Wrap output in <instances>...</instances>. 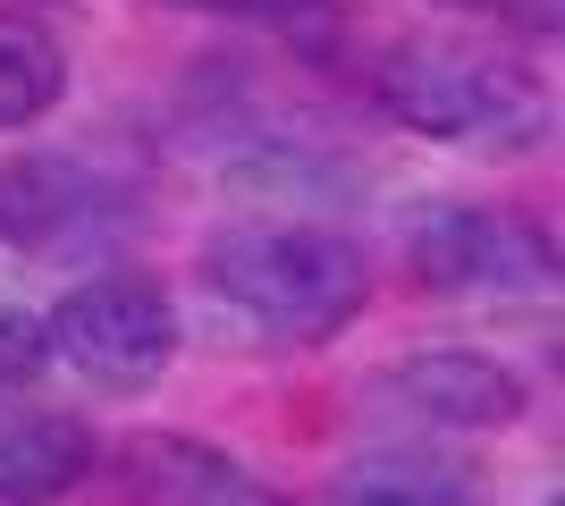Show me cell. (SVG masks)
I'll return each instance as SVG.
<instances>
[{"label": "cell", "instance_id": "cell-1", "mask_svg": "<svg viewBox=\"0 0 565 506\" xmlns=\"http://www.w3.org/2000/svg\"><path fill=\"white\" fill-rule=\"evenodd\" d=\"M194 270H203V295L236 313L262 346H330L372 304L363 245L312 219H228L203 237Z\"/></svg>", "mask_w": 565, "mask_h": 506}, {"label": "cell", "instance_id": "cell-2", "mask_svg": "<svg viewBox=\"0 0 565 506\" xmlns=\"http://www.w3.org/2000/svg\"><path fill=\"white\" fill-rule=\"evenodd\" d=\"M372 101L423 144H465L490 161H515L548 136V85L515 51L472 34H405L380 51Z\"/></svg>", "mask_w": 565, "mask_h": 506}, {"label": "cell", "instance_id": "cell-3", "mask_svg": "<svg viewBox=\"0 0 565 506\" xmlns=\"http://www.w3.org/2000/svg\"><path fill=\"white\" fill-rule=\"evenodd\" d=\"M43 337H51V363H68L76 380L136 397L178 363V304L143 270H94L43 313Z\"/></svg>", "mask_w": 565, "mask_h": 506}, {"label": "cell", "instance_id": "cell-4", "mask_svg": "<svg viewBox=\"0 0 565 506\" xmlns=\"http://www.w3.org/2000/svg\"><path fill=\"white\" fill-rule=\"evenodd\" d=\"M127 228H136V194L85 152H18V161H0V245L43 254V262H76V254L118 245Z\"/></svg>", "mask_w": 565, "mask_h": 506}, {"label": "cell", "instance_id": "cell-5", "mask_svg": "<svg viewBox=\"0 0 565 506\" xmlns=\"http://www.w3.org/2000/svg\"><path fill=\"white\" fill-rule=\"evenodd\" d=\"M405 262L430 295H541L557 279V245L541 219L498 203H430L405 237Z\"/></svg>", "mask_w": 565, "mask_h": 506}, {"label": "cell", "instance_id": "cell-6", "mask_svg": "<svg viewBox=\"0 0 565 506\" xmlns=\"http://www.w3.org/2000/svg\"><path fill=\"white\" fill-rule=\"evenodd\" d=\"M380 388L414 422H439V431H515L523 422V380L481 346H414L388 363Z\"/></svg>", "mask_w": 565, "mask_h": 506}, {"label": "cell", "instance_id": "cell-7", "mask_svg": "<svg viewBox=\"0 0 565 506\" xmlns=\"http://www.w3.org/2000/svg\"><path fill=\"white\" fill-rule=\"evenodd\" d=\"M94 473V431L60 406L0 397V506H60Z\"/></svg>", "mask_w": 565, "mask_h": 506}, {"label": "cell", "instance_id": "cell-8", "mask_svg": "<svg viewBox=\"0 0 565 506\" xmlns=\"http://www.w3.org/2000/svg\"><path fill=\"white\" fill-rule=\"evenodd\" d=\"M338 506H490V473L456 448H372L338 473Z\"/></svg>", "mask_w": 565, "mask_h": 506}, {"label": "cell", "instance_id": "cell-9", "mask_svg": "<svg viewBox=\"0 0 565 506\" xmlns=\"http://www.w3.org/2000/svg\"><path fill=\"white\" fill-rule=\"evenodd\" d=\"M127 489H136V506H279L254 473H236L228 456L194 448V439H136Z\"/></svg>", "mask_w": 565, "mask_h": 506}, {"label": "cell", "instance_id": "cell-10", "mask_svg": "<svg viewBox=\"0 0 565 506\" xmlns=\"http://www.w3.org/2000/svg\"><path fill=\"white\" fill-rule=\"evenodd\" d=\"M60 94H68V51L51 43V25L0 9V136L60 110Z\"/></svg>", "mask_w": 565, "mask_h": 506}, {"label": "cell", "instance_id": "cell-11", "mask_svg": "<svg viewBox=\"0 0 565 506\" xmlns=\"http://www.w3.org/2000/svg\"><path fill=\"white\" fill-rule=\"evenodd\" d=\"M51 363V337H43V313L25 304V295L0 288V397H18L34 372Z\"/></svg>", "mask_w": 565, "mask_h": 506}, {"label": "cell", "instance_id": "cell-12", "mask_svg": "<svg viewBox=\"0 0 565 506\" xmlns=\"http://www.w3.org/2000/svg\"><path fill=\"white\" fill-rule=\"evenodd\" d=\"M430 9L498 18V25H523V34H557V25H565V0H430Z\"/></svg>", "mask_w": 565, "mask_h": 506}, {"label": "cell", "instance_id": "cell-13", "mask_svg": "<svg viewBox=\"0 0 565 506\" xmlns=\"http://www.w3.org/2000/svg\"><path fill=\"white\" fill-rule=\"evenodd\" d=\"M194 9H203V0H194Z\"/></svg>", "mask_w": 565, "mask_h": 506}]
</instances>
